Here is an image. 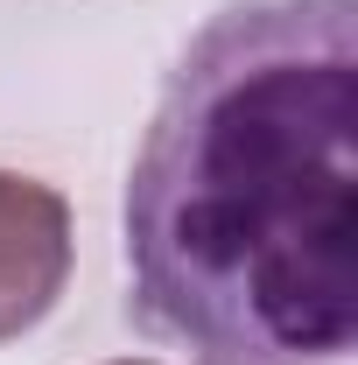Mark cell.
<instances>
[{"instance_id":"cell-1","label":"cell","mask_w":358,"mask_h":365,"mask_svg":"<svg viewBox=\"0 0 358 365\" xmlns=\"http://www.w3.org/2000/svg\"><path fill=\"white\" fill-rule=\"evenodd\" d=\"M148 337L197 365H344L358 337V0H232L127 176Z\"/></svg>"},{"instance_id":"cell-2","label":"cell","mask_w":358,"mask_h":365,"mask_svg":"<svg viewBox=\"0 0 358 365\" xmlns=\"http://www.w3.org/2000/svg\"><path fill=\"white\" fill-rule=\"evenodd\" d=\"M71 281V204L43 176L0 169V344L29 337Z\"/></svg>"},{"instance_id":"cell-3","label":"cell","mask_w":358,"mask_h":365,"mask_svg":"<svg viewBox=\"0 0 358 365\" xmlns=\"http://www.w3.org/2000/svg\"><path fill=\"white\" fill-rule=\"evenodd\" d=\"M120 365H148V359H120Z\"/></svg>"}]
</instances>
